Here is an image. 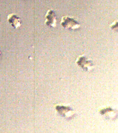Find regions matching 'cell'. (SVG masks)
I'll return each mask as SVG.
<instances>
[{"instance_id": "2", "label": "cell", "mask_w": 118, "mask_h": 133, "mask_svg": "<svg viewBox=\"0 0 118 133\" xmlns=\"http://www.w3.org/2000/svg\"><path fill=\"white\" fill-rule=\"evenodd\" d=\"M44 24L50 27L55 28L57 26V17L53 9H48L45 16Z\"/></svg>"}, {"instance_id": "7", "label": "cell", "mask_w": 118, "mask_h": 133, "mask_svg": "<svg viewBox=\"0 0 118 133\" xmlns=\"http://www.w3.org/2000/svg\"><path fill=\"white\" fill-rule=\"evenodd\" d=\"M1 53H2V52H1V50H0V56H1Z\"/></svg>"}, {"instance_id": "3", "label": "cell", "mask_w": 118, "mask_h": 133, "mask_svg": "<svg viewBox=\"0 0 118 133\" xmlns=\"http://www.w3.org/2000/svg\"><path fill=\"white\" fill-rule=\"evenodd\" d=\"M7 20L11 25L14 29H18L21 26V19L16 14H9L7 16Z\"/></svg>"}, {"instance_id": "6", "label": "cell", "mask_w": 118, "mask_h": 133, "mask_svg": "<svg viewBox=\"0 0 118 133\" xmlns=\"http://www.w3.org/2000/svg\"><path fill=\"white\" fill-rule=\"evenodd\" d=\"M110 27L114 30L117 29H118V20L114 21L113 23L110 24Z\"/></svg>"}, {"instance_id": "4", "label": "cell", "mask_w": 118, "mask_h": 133, "mask_svg": "<svg viewBox=\"0 0 118 133\" xmlns=\"http://www.w3.org/2000/svg\"><path fill=\"white\" fill-rule=\"evenodd\" d=\"M56 109L62 116L68 118L70 117L72 115V114H73L72 110L68 107L58 106L56 107Z\"/></svg>"}, {"instance_id": "1", "label": "cell", "mask_w": 118, "mask_h": 133, "mask_svg": "<svg viewBox=\"0 0 118 133\" xmlns=\"http://www.w3.org/2000/svg\"><path fill=\"white\" fill-rule=\"evenodd\" d=\"M60 24L64 29L76 30L79 29L80 24L73 17L65 16L61 18Z\"/></svg>"}, {"instance_id": "5", "label": "cell", "mask_w": 118, "mask_h": 133, "mask_svg": "<svg viewBox=\"0 0 118 133\" xmlns=\"http://www.w3.org/2000/svg\"><path fill=\"white\" fill-rule=\"evenodd\" d=\"M77 63L82 66V68H85L87 70H90V68H92V63L91 61L87 60L86 58L83 56L79 58Z\"/></svg>"}]
</instances>
